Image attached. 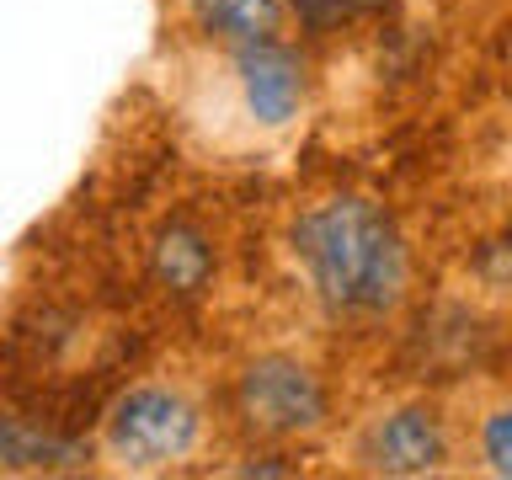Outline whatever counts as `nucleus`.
<instances>
[{"label": "nucleus", "instance_id": "obj_1", "mask_svg": "<svg viewBox=\"0 0 512 480\" xmlns=\"http://www.w3.org/2000/svg\"><path fill=\"white\" fill-rule=\"evenodd\" d=\"M278 251L326 326L379 331L416 294V251L390 203L358 187H320L288 203Z\"/></svg>", "mask_w": 512, "mask_h": 480}, {"label": "nucleus", "instance_id": "obj_2", "mask_svg": "<svg viewBox=\"0 0 512 480\" xmlns=\"http://www.w3.org/2000/svg\"><path fill=\"white\" fill-rule=\"evenodd\" d=\"M176 102L219 150H272L310 118L320 70L299 38L176 48Z\"/></svg>", "mask_w": 512, "mask_h": 480}, {"label": "nucleus", "instance_id": "obj_3", "mask_svg": "<svg viewBox=\"0 0 512 480\" xmlns=\"http://www.w3.org/2000/svg\"><path fill=\"white\" fill-rule=\"evenodd\" d=\"M224 443H230V427H224L219 390L176 368H160L107 400L96 422V470L128 480L187 475L203 470V459H214Z\"/></svg>", "mask_w": 512, "mask_h": 480}, {"label": "nucleus", "instance_id": "obj_4", "mask_svg": "<svg viewBox=\"0 0 512 480\" xmlns=\"http://www.w3.org/2000/svg\"><path fill=\"white\" fill-rule=\"evenodd\" d=\"M219 406L235 448H310L336 432V379L315 347L256 342L224 368Z\"/></svg>", "mask_w": 512, "mask_h": 480}, {"label": "nucleus", "instance_id": "obj_5", "mask_svg": "<svg viewBox=\"0 0 512 480\" xmlns=\"http://www.w3.org/2000/svg\"><path fill=\"white\" fill-rule=\"evenodd\" d=\"M342 470L374 480H438L459 470V400L390 395L352 416Z\"/></svg>", "mask_w": 512, "mask_h": 480}, {"label": "nucleus", "instance_id": "obj_6", "mask_svg": "<svg viewBox=\"0 0 512 480\" xmlns=\"http://www.w3.org/2000/svg\"><path fill=\"white\" fill-rule=\"evenodd\" d=\"M166 32L176 48H240L267 38H299L288 0H166Z\"/></svg>", "mask_w": 512, "mask_h": 480}, {"label": "nucleus", "instance_id": "obj_7", "mask_svg": "<svg viewBox=\"0 0 512 480\" xmlns=\"http://www.w3.org/2000/svg\"><path fill=\"white\" fill-rule=\"evenodd\" d=\"M219 235L198 214H166L144 240V272L171 304H198L219 283Z\"/></svg>", "mask_w": 512, "mask_h": 480}, {"label": "nucleus", "instance_id": "obj_8", "mask_svg": "<svg viewBox=\"0 0 512 480\" xmlns=\"http://www.w3.org/2000/svg\"><path fill=\"white\" fill-rule=\"evenodd\" d=\"M459 470L512 480V390H475L459 400Z\"/></svg>", "mask_w": 512, "mask_h": 480}, {"label": "nucleus", "instance_id": "obj_9", "mask_svg": "<svg viewBox=\"0 0 512 480\" xmlns=\"http://www.w3.org/2000/svg\"><path fill=\"white\" fill-rule=\"evenodd\" d=\"M96 464V443H75L59 432H43L22 411L0 416V470L6 475H75Z\"/></svg>", "mask_w": 512, "mask_h": 480}, {"label": "nucleus", "instance_id": "obj_10", "mask_svg": "<svg viewBox=\"0 0 512 480\" xmlns=\"http://www.w3.org/2000/svg\"><path fill=\"white\" fill-rule=\"evenodd\" d=\"M299 11V27L304 32H320V27H347V22H368V16L390 11V0H288Z\"/></svg>", "mask_w": 512, "mask_h": 480}, {"label": "nucleus", "instance_id": "obj_11", "mask_svg": "<svg viewBox=\"0 0 512 480\" xmlns=\"http://www.w3.org/2000/svg\"><path fill=\"white\" fill-rule=\"evenodd\" d=\"M480 278L496 283V288H507V283H512V235H507V240H496V246L480 256Z\"/></svg>", "mask_w": 512, "mask_h": 480}]
</instances>
